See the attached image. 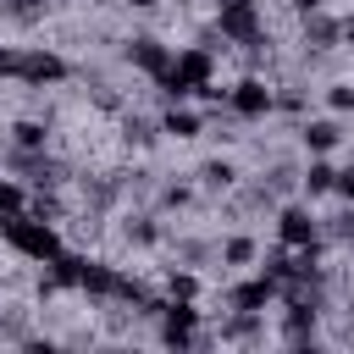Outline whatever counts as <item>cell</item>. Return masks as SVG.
Returning a JSON list of instances; mask_svg holds the SVG:
<instances>
[{
  "label": "cell",
  "mask_w": 354,
  "mask_h": 354,
  "mask_svg": "<svg viewBox=\"0 0 354 354\" xmlns=\"http://www.w3.org/2000/svg\"><path fill=\"white\" fill-rule=\"evenodd\" d=\"M166 133H177V138H194V133H199V122H194L188 111H171V116H166Z\"/></svg>",
  "instance_id": "7c38bea8"
},
{
  "label": "cell",
  "mask_w": 354,
  "mask_h": 354,
  "mask_svg": "<svg viewBox=\"0 0 354 354\" xmlns=\"http://www.w3.org/2000/svg\"><path fill=\"white\" fill-rule=\"evenodd\" d=\"M160 83L171 88V94H194V88H210V55L205 50H183L166 72H160Z\"/></svg>",
  "instance_id": "7a4b0ae2"
},
{
  "label": "cell",
  "mask_w": 354,
  "mask_h": 354,
  "mask_svg": "<svg viewBox=\"0 0 354 354\" xmlns=\"http://www.w3.org/2000/svg\"><path fill=\"white\" fill-rule=\"evenodd\" d=\"M127 55H133V66H144V72H155V77L171 66V55H166V44H160V39H133V44H127Z\"/></svg>",
  "instance_id": "8992f818"
},
{
  "label": "cell",
  "mask_w": 354,
  "mask_h": 354,
  "mask_svg": "<svg viewBox=\"0 0 354 354\" xmlns=\"http://www.w3.org/2000/svg\"><path fill=\"white\" fill-rule=\"evenodd\" d=\"M348 243H354V232H348Z\"/></svg>",
  "instance_id": "603a6c76"
},
{
  "label": "cell",
  "mask_w": 354,
  "mask_h": 354,
  "mask_svg": "<svg viewBox=\"0 0 354 354\" xmlns=\"http://www.w3.org/2000/svg\"><path fill=\"white\" fill-rule=\"evenodd\" d=\"M221 33H227V39H254V33H260L254 6H243V11H221Z\"/></svg>",
  "instance_id": "9c48e42d"
},
{
  "label": "cell",
  "mask_w": 354,
  "mask_h": 354,
  "mask_svg": "<svg viewBox=\"0 0 354 354\" xmlns=\"http://www.w3.org/2000/svg\"><path fill=\"white\" fill-rule=\"evenodd\" d=\"M11 133H17V144H22V149H39V144H44V127H39V122H17Z\"/></svg>",
  "instance_id": "4fadbf2b"
},
{
  "label": "cell",
  "mask_w": 354,
  "mask_h": 354,
  "mask_svg": "<svg viewBox=\"0 0 354 354\" xmlns=\"http://www.w3.org/2000/svg\"><path fill=\"white\" fill-rule=\"evenodd\" d=\"M332 105L337 111H354V88H332Z\"/></svg>",
  "instance_id": "e0dca14e"
},
{
  "label": "cell",
  "mask_w": 354,
  "mask_h": 354,
  "mask_svg": "<svg viewBox=\"0 0 354 354\" xmlns=\"http://www.w3.org/2000/svg\"><path fill=\"white\" fill-rule=\"evenodd\" d=\"M133 6H155V0H133Z\"/></svg>",
  "instance_id": "7402d4cb"
},
{
  "label": "cell",
  "mask_w": 354,
  "mask_h": 354,
  "mask_svg": "<svg viewBox=\"0 0 354 354\" xmlns=\"http://www.w3.org/2000/svg\"><path fill=\"white\" fill-rule=\"evenodd\" d=\"M271 293H277V277L266 271L260 282H243V288L232 293V304H238V310H260V304H271Z\"/></svg>",
  "instance_id": "ba28073f"
},
{
  "label": "cell",
  "mask_w": 354,
  "mask_h": 354,
  "mask_svg": "<svg viewBox=\"0 0 354 354\" xmlns=\"http://www.w3.org/2000/svg\"><path fill=\"white\" fill-rule=\"evenodd\" d=\"M293 6H299V11H321L326 0H293Z\"/></svg>",
  "instance_id": "ffe728a7"
},
{
  "label": "cell",
  "mask_w": 354,
  "mask_h": 354,
  "mask_svg": "<svg viewBox=\"0 0 354 354\" xmlns=\"http://www.w3.org/2000/svg\"><path fill=\"white\" fill-rule=\"evenodd\" d=\"M304 144H310V149H332V144H337V127H332V122H310V127H304Z\"/></svg>",
  "instance_id": "8fae6325"
},
{
  "label": "cell",
  "mask_w": 354,
  "mask_h": 354,
  "mask_svg": "<svg viewBox=\"0 0 354 354\" xmlns=\"http://www.w3.org/2000/svg\"><path fill=\"white\" fill-rule=\"evenodd\" d=\"M282 243L310 249V243H315V221H310L304 210H282Z\"/></svg>",
  "instance_id": "52a82bcc"
},
{
  "label": "cell",
  "mask_w": 354,
  "mask_h": 354,
  "mask_svg": "<svg viewBox=\"0 0 354 354\" xmlns=\"http://www.w3.org/2000/svg\"><path fill=\"white\" fill-rule=\"evenodd\" d=\"M171 293L177 299H194V277H171Z\"/></svg>",
  "instance_id": "2e32d148"
},
{
  "label": "cell",
  "mask_w": 354,
  "mask_h": 354,
  "mask_svg": "<svg viewBox=\"0 0 354 354\" xmlns=\"http://www.w3.org/2000/svg\"><path fill=\"white\" fill-rule=\"evenodd\" d=\"M28 83H61L66 77V61L61 55H50V50H33V55H22V66H17Z\"/></svg>",
  "instance_id": "3957f363"
},
{
  "label": "cell",
  "mask_w": 354,
  "mask_h": 354,
  "mask_svg": "<svg viewBox=\"0 0 354 354\" xmlns=\"http://www.w3.org/2000/svg\"><path fill=\"white\" fill-rule=\"evenodd\" d=\"M348 44H354V17H348Z\"/></svg>",
  "instance_id": "44dd1931"
},
{
  "label": "cell",
  "mask_w": 354,
  "mask_h": 354,
  "mask_svg": "<svg viewBox=\"0 0 354 354\" xmlns=\"http://www.w3.org/2000/svg\"><path fill=\"white\" fill-rule=\"evenodd\" d=\"M304 188H310V194H326V188H337V171H332L326 160H315V166L304 171Z\"/></svg>",
  "instance_id": "30bf717a"
},
{
  "label": "cell",
  "mask_w": 354,
  "mask_h": 354,
  "mask_svg": "<svg viewBox=\"0 0 354 354\" xmlns=\"http://www.w3.org/2000/svg\"><path fill=\"white\" fill-rule=\"evenodd\" d=\"M0 232H6L22 254H33V260H55V254H61V238H55L44 221H22L17 210H11V216H0Z\"/></svg>",
  "instance_id": "6da1fadb"
},
{
  "label": "cell",
  "mask_w": 354,
  "mask_h": 354,
  "mask_svg": "<svg viewBox=\"0 0 354 354\" xmlns=\"http://www.w3.org/2000/svg\"><path fill=\"white\" fill-rule=\"evenodd\" d=\"M11 210H22V188L17 183H0V216H11Z\"/></svg>",
  "instance_id": "5bb4252c"
},
{
  "label": "cell",
  "mask_w": 354,
  "mask_h": 354,
  "mask_svg": "<svg viewBox=\"0 0 354 354\" xmlns=\"http://www.w3.org/2000/svg\"><path fill=\"white\" fill-rule=\"evenodd\" d=\"M17 66H22V55L17 50H0V72H17Z\"/></svg>",
  "instance_id": "ac0fdd59"
},
{
  "label": "cell",
  "mask_w": 354,
  "mask_h": 354,
  "mask_svg": "<svg viewBox=\"0 0 354 354\" xmlns=\"http://www.w3.org/2000/svg\"><path fill=\"white\" fill-rule=\"evenodd\" d=\"M227 260H232V266L254 260V243H249V238H232V243H227Z\"/></svg>",
  "instance_id": "9a60e30c"
},
{
  "label": "cell",
  "mask_w": 354,
  "mask_h": 354,
  "mask_svg": "<svg viewBox=\"0 0 354 354\" xmlns=\"http://www.w3.org/2000/svg\"><path fill=\"white\" fill-rule=\"evenodd\" d=\"M243 6H254V0H216V11H243Z\"/></svg>",
  "instance_id": "d6986e66"
},
{
  "label": "cell",
  "mask_w": 354,
  "mask_h": 354,
  "mask_svg": "<svg viewBox=\"0 0 354 354\" xmlns=\"http://www.w3.org/2000/svg\"><path fill=\"white\" fill-rule=\"evenodd\" d=\"M194 321H199V310H194V304H166L160 337H166V343H188V337H194Z\"/></svg>",
  "instance_id": "5b68a950"
},
{
  "label": "cell",
  "mask_w": 354,
  "mask_h": 354,
  "mask_svg": "<svg viewBox=\"0 0 354 354\" xmlns=\"http://www.w3.org/2000/svg\"><path fill=\"white\" fill-rule=\"evenodd\" d=\"M232 111H238V116H266V111H271V88L254 83V77L238 83V88H232Z\"/></svg>",
  "instance_id": "277c9868"
}]
</instances>
